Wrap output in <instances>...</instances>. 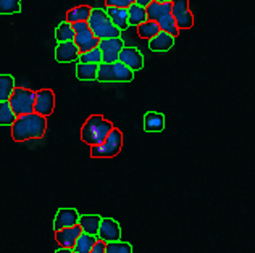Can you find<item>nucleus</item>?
<instances>
[{"instance_id": "1", "label": "nucleus", "mask_w": 255, "mask_h": 253, "mask_svg": "<svg viewBox=\"0 0 255 253\" xmlns=\"http://www.w3.org/2000/svg\"><path fill=\"white\" fill-rule=\"evenodd\" d=\"M47 131V118L37 113L16 116L11 124V137L15 142H26L29 139H42Z\"/></svg>"}, {"instance_id": "2", "label": "nucleus", "mask_w": 255, "mask_h": 253, "mask_svg": "<svg viewBox=\"0 0 255 253\" xmlns=\"http://www.w3.org/2000/svg\"><path fill=\"white\" fill-rule=\"evenodd\" d=\"M113 129V124L107 121L104 116L100 115H92L86 119V123L81 128V141L87 145H99L102 144L107 136L110 134Z\"/></svg>"}, {"instance_id": "3", "label": "nucleus", "mask_w": 255, "mask_h": 253, "mask_svg": "<svg viewBox=\"0 0 255 253\" xmlns=\"http://www.w3.org/2000/svg\"><path fill=\"white\" fill-rule=\"evenodd\" d=\"M87 23H89V29L94 32V36H97L99 39H110V37L122 36V31L112 23L110 16L102 8H92Z\"/></svg>"}, {"instance_id": "4", "label": "nucleus", "mask_w": 255, "mask_h": 253, "mask_svg": "<svg viewBox=\"0 0 255 253\" xmlns=\"http://www.w3.org/2000/svg\"><path fill=\"white\" fill-rule=\"evenodd\" d=\"M134 79V71L122 62L100 63L97 71V81L100 83H129Z\"/></svg>"}, {"instance_id": "5", "label": "nucleus", "mask_w": 255, "mask_h": 253, "mask_svg": "<svg viewBox=\"0 0 255 253\" xmlns=\"http://www.w3.org/2000/svg\"><path fill=\"white\" fill-rule=\"evenodd\" d=\"M123 147V134L122 131L113 128L107 139L99 145L91 147V157L92 158H113L117 157Z\"/></svg>"}, {"instance_id": "6", "label": "nucleus", "mask_w": 255, "mask_h": 253, "mask_svg": "<svg viewBox=\"0 0 255 253\" xmlns=\"http://www.w3.org/2000/svg\"><path fill=\"white\" fill-rule=\"evenodd\" d=\"M34 100H36L34 90L24 87H15L8 102L11 105V110L15 111V115L21 116V115H28V113H34Z\"/></svg>"}, {"instance_id": "7", "label": "nucleus", "mask_w": 255, "mask_h": 253, "mask_svg": "<svg viewBox=\"0 0 255 253\" xmlns=\"http://www.w3.org/2000/svg\"><path fill=\"white\" fill-rule=\"evenodd\" d=\"M171 15L179 29H189L194 26V15L189 10V0H173Z\"/></svg>"}, {"instance_id": "8", "label": "nucleus", "mask_w": 255, "mask_h": 253, "mask_svg": "<svg viewBox=\"0 0 255 253\" xmlns=\"http://www.w3.org/2000/svg\"><path fill=\"white\" fill-rule=\"evenodd\" d=\"M125 44L122 37H110V39H100L99 49L102 50V63H113L118 62L120 52L123 50Z\"/></svg>"}, {"instance_id": "9", "label": "nucleus", "mask_w": 255, "mask_h": 253, "mask_svg": "<svg viewBox=\"0 0 255 253\" xmlns=\"http://www.w3.org/2000/svg\"><path fill=\"white\" fill-rule=\"evenodd\" d=\"M53 108H55V94L50 89L37 90L34 100V113L47 118L52 115Z\"/></svg>"}, {"instance_id": "10", "label": "nucleus", "mask_w": 255, "mask_h": 253, "mask_svg": "<svg viewBox=\"0 0 255 253\" xmlns=\"http://www.w3.org/2000/svg\"><path fill=\"white\" fill-rule=\"evenodd\" d=\"M97 237L100 239V241H104L105 244L117 242V241H120V237H122V228H120V224L115 221V219L102 218Z\"/></svg>"}, {"instance_id": "11", "label": "nucleus", "mask_w": 255, "mask_h": 253, "mask_svg": "<svg viewBox=\"0 0 255 253\" xmlns=\"http://www.w3.org/2000/svg\"><path fill=\"white\" fill-rule=\"evenodd\" d=\"M83 234V229L81 226L76 224V226H71V228H65V229H60L55 231V241L60 247L63 249H73L75 244L78 241V237Z\"/></svg>"}, {"instance_id": "12", "label": "nucleus", "mask_w": 255, "mask_h": 253, "mask_svg": "<svg viewBox=\"0 0 255 253\" xmlns=\"http://www.w3.org/2000/svg\"><path fill=\"white\" fill-rule=\"evenodd\" d=\"M79 49L75 41H66V42H58L55 49V58L58 63H70L76 62L79 58Z\"/></svg>"}, {"instance_id": "13", "label": "nucleus", "mask_w": 255, "mask_h": 253, "mask_svg": "<svg viewBox=\"0 0 255 253\" xmlns=\"http://www.w3.org/2000/svg\"><path fill=\"white\" fill-rule=\"evenodd\" d=\"M120 62L126 65L128 68H131L134 73L144 68V57L137 49L134 47H123V50L120 52Z\"/></svg>"}, {"instance_id": "14", "label": "nucleus", "mask_w": 255, "mask_h": 253, "mask_svg": "<svg viewBox=\"0 0 255 253\" xmlns=\"http://www.w3.org/2000/svg\"><path fill=\"white\" fill-rule=\"evenodd\" d=\"M79 221V213L75 208H60L57 211L55 221H53V231H60L65 228L76 226Z\"/></svg>"}, {"instance_id": "15", "label": "nucleus", "mask_w": 255, "mask_h": 253, "mask_svg": "<svg viewBox=\"0 0 255 253\" xmlns=\"http://www.w3.org/2000/svg\"><path fill=\"white\" fill-rule=\"evenodd\" d=\"M75 42H76V45H78L79 52L83 53V52H87V50H92V49L99 47L100 39H99L97 36H94V32H92L91 29H84V31L76 32Z\"/></svg>"}, {"instance_id": "16", "label": "nucleus", "mask_w": 255, "mask_h": 253, "mask_svg": "<svg viewBox=\"0 0 255 253\" xmlns=\"http://www.w3.org/2000/svg\"><path fill=\"white\" fill-rule=\"evenodd\" d=\"M174 45V37L165 31H160L149 41V47L153 52H168Z\"/></svg>"}, {"instance_id": "17", "label": "nucleus", "mask_w": 255, "mask_h": 253, "mask_svg": "<svg viewBox=\"0 0 255 253\" xmlns=\"http://www.w3.org/2000/svg\"><path fill=\"white\" fill-rule=\"evenodd\" d=\"M107 15L110 16L112 23L117 26L120 31H125L129 28V21H128V8H120V6H107Z\"/></svg>"}, {"instance_id": "18", "label": "nucleus", "mask_w": 255, "mask_h": 253, "mask_svg": "<svg viewBox=\"0 0 255 253\" xmlns=\"http://www.w3.org/2000/svg\"><path fill=\"white\" fill-rule=\"evenodd\" d=\"M144 129L147 132H162L165 129V116L162 113H157V111L145 113Z\"/></svg>"}, {"instance_id": "19", "label": "nucleus", "mask_w": 255, "mask_h": 253, "mask_svg": "<svg viewBox=\"0 0 255 253\" xmlns=\"http://www.w3.org/2000/svg\"><path fill=\"white\" fill-rule=\"evenodd\" d=\"M100 221H102V218H100L99 215H81L79 216L78 224L81 226L84 234L97 236L99 228H100Z\"/></svg>"}, {"instance_id": "20", "label": "nucleus", "mask_w": 255, "mask_h": 253, "mask_svg": "<svg viewBox=\"0 0 255 253\" xmlns=\"http://www.w3.org/2000/svg\"><path fill=\"white\" fill-rule=\"evenodd\" d=\"M147 10V19L150 21H158L160 18L165 15H170L171 13V3H158V2H152L145 6Z\"/></svg>"}, {"instance_id": "21", "label": "nucleus", "mask_w": 255, "mask_h": 253, "mask_svg": "<svg viewBox=\"0 0 255 253\" xmlns=\"http://www.w3.org/2000/svg\"><path fill=\"white\" fill-rule=\"evenodd\" d=\"M128 21H129V26H139L140 23L147 21L145 6H140L137 3H131L128 6Z\"/></svg>"}, {"instance_id": "22", "label": "nucleus", "mask_w": 255, "mask_h": 253, "mask_svg": "<svg viewBox=\"0 0 255 253\" xmlns=\"http://www.w3.org/2000/svg\"><path fill=\"white\" fill-rule=\"evenodd\" d=\"M99 65L96 63H78L76 66V78L79 81H94L97 79Z\"/></svg>"}, {"instance_id": "23", "label": "nucleus", "mask_w": 255, "mask_h": 253, "mask_svg": "<svg viewBox=\"0 0 255 253\" xmlns=\"http://www.w3.org/2000/svg\"><path fill=\"white\" fill-rule=\"evenodd\" d=\"M15 90V78L11 75H0V102H8Z\"/></svg>"}, {"instance_id": "24", "label": "nucleus", "mask_w": 255, "mask_h": 253, "mask_svg": "<svg viewBox=\"0 0 255 253\" xmlns=\"http://www.w3.org/2000/svg\"><path fill=\"white\" fill-rule=\"evenodd\" d=\"M99 241L97 236H91V234H83L78 237V241L75 244V247H73V250H75V253H91L92 247L96 245V242Z\"/></svg>"}, {"instance_id": "25", "label": "nucleus", "mask_w": 255, "mask_h": 253, "mask_svg": "<svg viewBox=\"0 0 255 253\" xmlns=\"http://www.w3.org/2000/svg\"><path fill=\"white\" fill-rule=\"evenodd\" d=\"M91 11L92 8L87 5H79V6H75V8H71L68 11V15H66V21L68 23H76V21H87L91 16Z\"/></svg>"}, {"instance_id": "26", "label": "nucleus", "mask_w": 255, "mask_h": 253, "mask_svg": "<svg viewBox=\"0 0 255 253\" xmlns=\"http://www.w3.org/2000/svg\"><path fill=\"white\" fill-rule=\"evenodd\" d=\"M75 36H76V32H75V29H73L71 23L63 21V23H60L57 26V29H55V39H57L58 42L75 41Z\"/></svg>"}, {"instance_id": "27", "label": "nucleus", "mask_w": 255, "mask_h": 253, "mask_svg": "<svg viewBox=\"0 0 255 253\" xmlns=\"http://www.w3.org/2000/svg\"><path fill=\"white\" fill-rule=\"evenodd\" d=\"M158 32H160V26L157 21H150V19H147V21L140 23L137 26V34L142 39H149L150 41V39L153 36H157Z\"/></svg>"}, {"instance_id": "28", "label": "nucleus", "mask_w": 255, "mask_h": 253, "mask_svg": "<svg viewBox=\"0 0 255 253\" xmlns=\"http://www.w3.org/2000/svg\"><path fill=\"white\" fill-rule=\"evenodd\" d=\"M157 23H158V26H160V31L168 32V34H171L173 37H176V36L179 34V28H178L176 21H174V18H173L171 13H170V15L162 16Z\"/></svg>"}, {"instance_id": "29", "label": "nucleus", "mask_w": 255, "mask_h": 253, "mask_svg": "<svg viewBox=\"0 0 255 253\" xmlns=\"http://www.w3.org/2000/svg\"><path fill=\"white\" fill-rule=\"evenodd\" d=\"M15 119L16 115L11 110L10 102H0V126H11Z\"/></svg>"}, {"instance_id": "30", "label": "nucleus", "mask_w": 255, "mask_h": 253, "mask_svg": "<svg viewBox=\"0 0 255 253\" xmlns=\"http://www.w3.org/2000/svg\"><path fill=\"white\" fill-rule=\"evenodd\" d=\"M78 62L79 63H96V65H100V63H102V50H100L99 47H96V49H92V50L79 53Z\"/></svg>"}, {"instance_id": "31", "label": "nucleus", "mask_w": 255, "mask_h": 253, "mask_svg": "<svg viewBox=\"0 0 255 253\" xmlns=\"http://www.w3.org/2000/svg\"><path fill=\"white\" fill-rule=\"evenodd\" d=\"M21 11V0H0V15H13Z\"/></svg>"}, {"instance_id": "32", "label": "nucleus", "mask_w": 255, "mask_h": 253, "mask_svg": "<svg viewBox=\"0 0 255 253\" xmlns=\"http://www.w3.org/2000/svg\"><path fill=\"white\" fill-rule=\"evenodd\" d=\"M105 253H132V247H131V244L122 242V241L109 242V244H105Z\"/></svg>"}, {"instance_id": "33", "label": "nucleus", "mask_w": 255, "mask_h": 253, "mask_svg": "<svg viewBox=\"0 0 255 253\" xmlns=\"http://www.w3.org/2000/svg\"><path fill=\"white\" fill-rule=\"evenodd\" d=\"M107 6H120V8H128L131 3H136V0H105Z\"/></svg>"}, {"instance_id": "34", "label": "nucleus", "mask_w": 255, "mask_h": 253, "mask_svg": "<svg viewBox=\"0 0 255 253\" xmlns=\"http://www.w3.org/2000/svg\"><path fill=\"white\" fill-rule=\"evenodd\" d=\"M71 26H73V29H75V32L89 29V23H87V21H76V23H71Z\"/></svg>"}, {"instance_id": "35", "label": "nucleus", "mask_w": 255, "mask_h": 253, "mask_svg": "<svg viewBox=\"0 0 255 253\" xmlns=\"http://www.w3.org/2000/svg\"><path fill=\"white\" fill-rule=\"evenodd\" d=\"M91 253H105V242L99 239V241L96 242V245L92 247Z\"/></svg>"}, {"instance_id": "36", "label": "nucleus", "mask_w": 255, "mask_h": 253, "mask_svg": "<svg viewBox=\"0 0 255 253\" xmlns=\"http://www.w3.org/2000/svg\"><path fill=\"white\" fill-rule=\"evenodd\" d=\"M150 2H152V0H136V3L140 5V6H147Z\"/></svg>"}, {"instance_id": "37", "label": "nucleus", "mask_w": 255, "mask_h": 253, "mask_svg": "<svg viewBox=\"0 0 255 253\" xmlns=\"http://www.w3.org/2000/svg\"><path fill=\"white\" fill-rule=\"evenodd\" d=\"M55 253H75V250H73V249H63L62 247V249H58Z\"/></svg>"}, {"instance_id": "38", "label": "nucleus", "mask_w": 255, "mask_h": 253, "mask_svg": "<svg viewBox=\"0 0 255 253\" xmlns=\"http://www.w3.org/2000/svg\"><path fill=\"white\" fill-rule=\"evenodd\" d=\"M153 2H158V3H171L173 0H153Z\"/></svg>"}]
</instances>
